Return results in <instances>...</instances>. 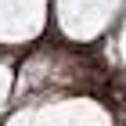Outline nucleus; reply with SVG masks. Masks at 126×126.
<instances>
[]
</instances>
